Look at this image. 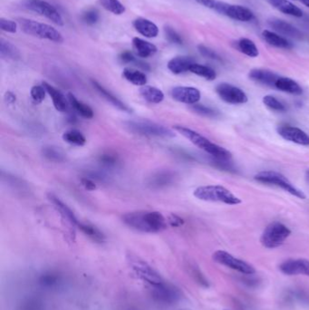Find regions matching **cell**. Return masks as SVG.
<instances>
[{
    "label": "cell",
    "instance_id": "cell-1",
    "mask_svg": "<svg viewBox=\"0 0 309 310\" xmlns=\"http://www.w3.org/2000/svg\"><path fill=\"white\" fill-rule=\"evenodd\" d=\"M123 223L130 228L141 232H160L167 228V221L158 211L129 212L123 217Z\"/></svg>",
    "mask_w": 309,
    "mask_h": 310
},
{
    "label": "cell",
    "instance_id": "cell-2",
    "mask_svg": "<svg viewBox=\"0 0 309 310\" xmlns=\"http://www.w3.org/2000/svg\"><path fill=\"white\" fill-rule=\"evenodd\" d=\"M174 130L176 132H178L180 135L184 136L191 142H193L194 145H196L199 149L203 150L204 152L209 153L214 158L230 160L232 157L231 152L227 151V149L210 141L203 135L198 134L192 129L188 128L185 126H181V125H175Z\"/></svg>",
    "mask_w": 309,
    "mask_h": 310
},
{
    "label": "cell",
    "instance_id": "cell-3",
    "mask_svg": "<svg viewBox=\"0 0 309 310\" xmlns=\"http://www.w3.org/2000/svg\"><path fill=\"white\" fill-rule=\"evenodd\" d=\"M193 195L197 199L210 202H222L227 205H238L242 202L239 197L221 185L200 186L194 191Z\"/></svg>",
    "mask_w": 309,
    "mask_h": 310
},
{
    "label": "cell",
    "instance_id": "cell-4",
    "mask_svg": "<svg viewBox=\"0 0 309 310\" xmlns=\"http://www.w3.org/2000/svg\"><path fill=\"white\" fill-rule=\"evenodd\" d=\"M18 21L21 29L23 30L24 33L27 35H32L41 39H47L56 43H62L64 41L61 33L50 25L39 23L35 20L27 18H19Z\"/></svg>",
    "mask_w": 309,
    "mask_h": 310
},
{
    "label": "cell",
    "instance_id": "cell-5",
    "mask_svg": "<svg viewBox=\"0 0 309 310\" xmlns=\"http://www.w3.org/2000/svg\"><path fill=\"white\" fill-rule=\"evenodd\" d=\"M254 179L257 182H260V183L281 188L282 190H284L286 193H290L291 195L297 197L298 199H306V195L304 194L302 191H300L299 189L296 187L286 178V176L281 174L278 171H274V170L260 171V172H258L257 174L255 175Z\"/></svg>",
    "mask_w": 309,
    "mask_h": 310
},
{
    "label": "cell",
    "instance_id": "cell-6",
    "mask_svg": "<svg viewBox=\"0 0 309 310\" xmlns=\"http://www.w3.org/2000/svg\"><path fill=\"white\" fill-rule=\"evenodd\" d=\"M125 127L136 135L152 136L159 138H173L175 134L164 125L153 123L148 120L129 121L125 123Z\"/></svg>",
    "mask_w": 309,
    "mask_h": 310
},
{
    "label": "cell",
    "instance_id": "cell-7",
    "mask_svg": "<svg viewBox=\"0 0 309 310\" xmlns=\"http://www.w3.org/2000/svg\"><path fill=\"white\" fill-rule=\"evenodd\" d=\"M290 235L291 230L285 224L275 222L270 223L264 229L260 237V242L262 246L267 249H276L281 246Z\"/></svg>",
    "mask_w": 309,
    "mask_h": 310
},
{
    "label": "cell",
    "instance_id": "cell-8",
    "mask_svg": "<svg viewBox=\"0 0 309 310\" xmlns=\"http://www.w3.org/2000/svg\"><path fill=\"white\" fill-rule=\"evenodd\" d=\"M128 262L135 274L151 285V287H159L166 282L155 269L140 257L131 255L128 257Z\"/></svg>",
    "mask_w": 309,
    "mask_h": 310
},
{
    "label": "cell",
    "instance_id": "cell-9",
    "mask_svg": "<svg viewBox=\"0 0 309 310\" xmlns=\"http://www.w3.org/2000/svg\"><path fill=\"white\" fill-rule=\"evenodd\" d=\"M212 259L214 262L225 266L228 269H233L241 274L252 275L256 273L255 268L244 260L234 257L230 253L225 251H217L212 255Z\"/></svg>",
    "mask_w": 309,
    "mask_h": 310
},
{
    "label": "cell",
    "instance_id": "cell-10",
    "mask_svg": "<svg viewBox=\"0 0 309 310\" xmlns=\"http://www.w3.org/2000/svg\"><path fill=\"white\" fill-rule=\"evenodd\" d=\"M25 7L31 11L35 12L43 17H46L53 23L58 26H64V20L62 16L59 14L56 8L49 3L43 0H27L25 3Z\"/></svg>",
    "mask_w": 309,
    "mask_h": 310
},
{
    "label": "cell",
    "instance_id": "cell-11",
    "mask_svg": "<svg viewBox=\"0 0 309 310\" xmlns=\"http://www.w3.org/2000/svg\"><path fill=\"white\" fill-rule=\"evenodd\" d=\"M216 93L222 101L229 105H244L249 100L243 90L227 83L218 85Z\"/></svg>",
    "mask_w": 309,
    "mask_h": 310
},
{
    "label": "cell",
    "instance_id": "cell-12",
    "mask_svg": "<svg viewBox=\"0 0 309 310\" xmlns=\"http://www.w3.org/2000/svg\"><path fill=\"white\" fill-rule=\"evenodd\" d=\"M279 269L284 275L309 277V260L307 258H289L280 264Z\"/></svg>",
    "mask_w": 309,
    "mask_h": 310
},
{
    "label": "cell",
    "instance_id": "cell-13",
    "mask_svg": "<svg viewBox=\"0 0 309 310\" xmlns=\"http://www.w3.org/2000/svg\"><path fill=\"white\" fill-rule=\"evenodd\" d=\"M278 134L286 141L303 146H309V135L298 127L291 125H280Z\"/></svg>",
    "mask_w": 309,
    "mask_h": 310
},
{
    "label": "cell",
    "instance_id": "cell-14",
    "mask_svg": "<svg viewBox=\"0 0 309 310\" xmlns=\"http://www.w3.org/2000/svg\"><path fill=\"white\" fill-rule=\"evenodd\" d=\"M173 99L186 105H196L200 99V92L191 86H176L170 92Z\"/></svg>",
    "mask_w": 309,
    "mask_h": 310
},
{
    "label": "cell",
    "instance_id": "cell-15",
    "mask_svg": "<svg viewBox=\"0 0 309 310\" xmlns=\"http://www.w3.org/2000/svg\"><path fill=\"white\" fill-rule=\"evenodd\" d=\"M175 178V173L171 170H158L148 178L147 185L155 190L168 187L174 182Z\"/></svg>",
    "mask_w": 309,
    "mask_h": 310
},
{
    "label": "cell",
    "instance_id": "cell-16",
    "mask_svg": "<svg viewBox=\"0 0 309 310\" xmlns=\"http://www.w3.org/2000/svg\"><path fill=\"white\" fill-rule=\"evenodd\" d=\"M268 25L272 29L276 31V33H280L281 35L287 37H291L295 39H300L302 37V34L299 30L294 27L291 24L287 23L285 20L279 18H271L268 20Z\"/></svg>",
    "mask_w": 309,
    "mask_h": 310
},
{
    "label": "cell",
    "instance_id": "cell-17",
    "mask_svg": "<svg viewBox=\"0 0 309 310\" xmlns=\"http://www.w3.org/2000/svg\"><path fill=\"white\" fill-rule=\"evenodd\" d=\"M154 297L164 302H175L181 298V293L174 286L169 285L167 282H164L163 285L159 287H152Z\"/></svg>",
    "mask_w": 309,
    "mask_h": 310
},
{
    "label": "cell",
    "instance_id": "cell-18",
    "mask_svg": "<svg viewBox=\"0 0 309 310\" xmlns=\"http://www.w3.org/2000/svg\"><path fill=\"white\" fill-rule=\"evenodd\" d=\"M249 77L252 81L257 84L275 88V85L280 78V76L272 71L255 68L249 73Z\"/></svg>",
    "mask_w": 309,
    "mask_h": 310
},
{
    "label": "cell",
    "instance_id": "cell-19",
    "mask_svg": "<svg viewBox=\"0 0 309 310\" xmlns=\"http://www.w3.org/2000/svg\"><path fill=\"white\" fill-rule=\"evenodd\" d=\"M227 18H231L240 22H250L254 18V14L250 8L239 5H232L227 3L224 15Z\"/></svg>",
    "mask_w": 309,
    "mask_h": 310
},
{
    "label": "cell",
    "instance_id": "cell-20",
    "mask_svg": "<svg viewBox=\"0 0 309 310\" xmlns=\"http://www.w3.org/2000/svg\"><path fill=\"white\" fill-rule=\"evenodd\" d=\"M135 30L147 38H154L159 34V28L155 24L146 18H136L134 21Z\"/></svg>",
    "mask_w": 309,
    "mask_h": 310
},
{
    "label": "cell",
    "instance_id": "cell-21",
    "mask_svg": "<svg viewBox=\"0 0 309 310\" xmlns=\"http://www.w3.org/2000/svg\"><path fill=\"white\" fill-rule=\"evenodd\" d=\"M194 60L190 56H176L170 59L167 64L168 69L174 75H181L190 71L191 66L194 64Z\"/></svg>",
    "mask_w": 309,
    "mask_h": 310
},
{
    "label": "cell",
    "instance_id": "cell-22",
    "mask_svg": "<svg viewBox=\"0 0 309 310\" xmlns=\"http://www.w3.org/2000/svg\"><path fill=\"white\" fill-rule=\"evenodd\" d=\"M43 86L46 89L47 94L50 95L55 108L57 111L62 112V113L66 111L68 108V104L64 94H62L56 88L54 87L47 82L43 83Z\"/></svg>",
    "mask_w": 309,
    "mask_h": 310
},
{
    "label": "cell",
    "instance_id": "cell-23",
    "mask_svg": "<svg viewBox=\"0 0 309 310\" xmlns=\"http://www.w3.org/2000/svg\"><path fill=\"white\" fill-rule=\"evenodd\" d=\"M262 36L264 40L272 47L282 49H291L293 47V44L286 37L273 31L264 30Z\"/></svg>",
    "mask_w": 309,
    "mask_h": 310
},
{
    "label": "cell",
    "instance_id": "cell-24",
    "mask_svg": "<svg viewBox=\"0 0 309 310\" xmlns=\"http://www.w3.org/2000/svg\"><path fill=\"white\" fill-rule=\"evenodd\" d=\"M134 52L136 56L141 58L150 57L157 52V47H155L152 43L145 41L139 37H134L133 40Z\"/></svg>",
    "mask_w": 309,
    "mask_h": 310
},
{
    "label": "cell",
    "instance_id": "cell-25",
    "mask_svg": "<svg viewBox=\"0 0 309 310\" xmlns=\"http://www.w3.org/2000/svg\"><path fill=\"white\" fill-rule=\"evenodd\" d=\"M48 198L50 199V201L53 204L55 205V207L57 209V211L61 213V215L64 217V219L70 223L73 226H78L79 222L76 219V215L74 214V212L71 211L70 208L67 205L64 204L62 200H60L59 198L56 196H55L54 194H48Z\"/></svg>",
    "mask_w": 309,
    "mask_h": 310
},
{
    "label": "cell",
    "instance_id": "cell-26",
    "mask_svg": "<svg viewBox=\"0 0 309 310\" xmlns=\"http://www.w3.org/2000/svg\"><path fill=\"white\" fill-rule=\"evenodd\" d=\"M275 88L287 94H295V95H300L303 94L302 87L295 80L288 77L280 76V78L276 82Z\"/></svg>",
    "mask_w": 309,
    "mask_h": 310
},
{
    "label": "cell",
    "instance_id": "cell-27",
    "mask_svg": "<svg viewBox=\"0 0 309 310\" xmlns=\"http://www.w3.org/2000/svg\"><path fill=\"white\" fill-rule=\"evenodd\" d=\"M92 84H93V87L96 89V91H97L105 100H107L110 104H112V106H115L117 109H119V110H121V111L123 112H127V113L131 112L128 106H126V105H124L121 100L118 99L116 96H115L114 94H112L110 91H108V90L105 89L103 85H101L99 83L96 82V81H93V80Z\"/></svg>",
    "mask_w": 309,
    "mask_h": 310
},
{
    "label": "cell",
    "instance_id": "cell-28",
    "mask_svg": "<svg viewBox=\"0 0 309 310\" xmlns=\"http://www.w3.org/2000/svg\"><path fill=\"white\" fill-rule=\"evenodd\" d=\"M269 1L278 10H280V12L286 15L292 16L295 18L303 17V11L301 10V8L294 5L288 0H269Z\"/></svg>",
    "mask_w": 309,
    "mask_h": 310
},
{
    "label": "cell",
    "instance_id": "cell-29",
    "mask_svg": "<svg viewBox=\"0 0 309 310\" xmlns=\"http://www.w3.org/2000/svg\"><path fill=\"white\" fill-rule=\"evenodd\" d=\"M140 94L150 104H160L164 99L163 91L151 85H143L140 89Z\"/></svg>",
    "mask_w": 309,
    "mask_h": 310
},
{
    "label": "cell",
    "instance_id": "cell-30",
    "mask_svg": "<svg viewBox=\"0 0 309 310\" xmlns=\"http://www.w3.org/2000/svg\"><path fill=\"white\" fill-rule=\"evenodd\" d=\"M67 96H68V101L71 106L78 114H80L82 117L85 119H92L93 117V109L90 106L76 99V96L73 94H68Z\"/></svg>",
    "mask_w": 309,
    "mask_h": 310
},
{
    "label": "cell",
    "instance_id": "cell-31",
    "mask_svg": "<svg viewBox=\"0 0 309 310\" xmlns=\"http://www.w3.org/2000/svg\"><path fill=\"white\" fill-rule=\"evenodd\" d=\"M78 228H80V230L82 231L84 234L86 235L91 240H93L95 242H99L102 243L105 240V236L104 233L100 230L99 228H96L95 226H93L90 223H79Z\"/></svg>",
    "mask_w": 309,
    "mask_h": 310
},
{
    "label": "cell",
    "instance_id": "cell-32",
    "mask_svg": "<svg viewBox=\"0 0 309 310\" xmlns=\"http://www.w3.org/2000/svg\"><path fill=\"white\" fill-rule=\"evenodd\" d=\"M237 48L239 52L244 54L249 57H257L259 55V51L256 44L249 38H240L237 42Z\"/></svg>",
    "mask_w": 309,
    "mask_h": 310
},
{
    "label": "cell",
    "instance_id": "cell-33",
    "mask_svg": "<svg viewBox=\"0 0 309 310\" xmlns=\"http://www.w3.org/2000/svg\"><path fill=\"white\" fill-rule=\"evenodd\" d=\"M123 76L128 82L135 85L143 86L147 83V77H146L145 74H143L142 72L139 70H135V69H132V68H125L123 70Z\"/></svg>",
    "mask_w": 309,
    "mask_h": 310
},
{
    "label": "cell",
    "instance_id": "cell-34",
    "mask_svg": "<svg viewBox=\"0 0 309 310\" xmlns=\"http://www.w3.org/2000/svg\"><path fill=\"white\" fill-rule=\"evenodd\" d=\"M42 154L48 161L54 163H62L65 160V153L59 147H43Z\"/></svg>",
    "mask_w": 309,
    "mask_h": 310
},
{
    "label": "cell",
    "instance_id": "cell-35",
    "mask_svg": "<svg viewBox=\"0 0 309 310\" xmlns=\"http://www.w3.org/2000/svg\"><path fill=\"white\" fill-rule=\"evenodd\" d=\"M190 72L200 77H203L206 80H209V81H213L216 79L217 77L216 72L214 69H212L210 66L197 64V63H194L191 66Z\"/></svg>",
    "mask_w": 309,
    "mask_h": 310
},
{
    "label": "cell",
    "instance_id": "cell-36",
    "mask_svg": "<svg viewBox=\"0 0 309 310\" xmlns=\"http://www.w3.org/2000/svg\"><path fill=\"white\" fill-rule=\"evenodd\" d=\"M0 54L3 58L17 60L20 57L18 48L13 46L10 42L6 41L3 38L0 40Z\"/></svg>",
    "mask_w": 309,
    "mask_h": 310
},
{
    "label": "cell",
    "instance_id": "cell-37",
    "mask_svg": "<svg viewBox=\"0 0 309 310\" xmlns=\"http://www.w3.org/2000/svg\"><path fill=\"white\" fill-rule=\"evenodd\" d=\"M63 140L70 144L77 145V146H83L86 142L84 135H83L81 132L76 131V130L66 131L63 135Z\"/></svg>",
    "mask_w": 309,
    "mask_h": 310
},
{
    "label": "cell",
    "instance_id": "cell-38",
    "mask_svg": "<svg viewBox=\"0 0 309 310\" xmlns=\"http://www.w3.org/2000/svg\"><path fill=\"white\" fill-rule=\"evenodd\" d=\"M99 2L105 9L114 15H122L125 12V6L119 0H99Z\"/></svg>",
    "mask_w": 309,
    "mask_h": 310
},
{
    "label": "cell",
    "instance_id": "cell-39",
    "mask_svg": "<svg viewBox=\"0 0 309 310\" xmlns=\"http://www.w3.org/2000/svg\"><path fill=\"white\" fill-rule=\"evenodd\" d=\"M262 101L263 104L272 111L282 113L286 110L285 105L282 102H280V100L277 99L273 95H266L263 97Z\"/></svg>",
    "mask_w": 309,
    "mask_h": 310
},
{
    "label": "cell",
    "instance_id": "cell-40",
    "mask_svg": "<svg viewBox=\"0 0 309 310\" xmlns=\"http://www.w3.org/2000/svg\"><path fill=\"white\" fill-rule=\"evenodd\" d=\"M196 2H198V4L204 6L207 8L212 9L214 11L218 12L219 14L224 15L225 8L227 6V3L222 2L220 0H195Z\"/></svg>",
    "mask_w": 309,
    "mask_h": 310
},
{
    "label": "cell",
    "instance_id": "cell-41",
    "mask_svg": "<svg viewBox=\"0 0 309 310\" xmlns=\"http://www.w3.org/2000/svg\"><path fill=\"white\" fill-rule=\"evenodd\" d=\"M191 274H192V277L194 279V281H196L198 285H200L201 287H210L209 281L206 279V277L200 271V269H198V267H196V266L191 267Z\"/></svg>",
    "mask_w": 309,
    "mask_h": 310
},
{
    "label": "cell",
    "instance_id": "cell-42",
    "mask_svg": "<svg viewBox=\"0 0 309 310\" xmlns=\"http://www.w3.org/2000/svg\"><path fill=\"white\" fill-rule=\"evenodd\" d=\"M46 93H47V91L43 85L42 86L41 85H35V86L31 88V91H30L31 97L35 104H41L45 99Z\"/></svg>",
    "mask_w": 309,
    "mask_h": 310
},
{
    "label": "cell",
    "instance_id": "cell-43",
    "mask_svg": "<svg viewBox=\"0 0 309 310\" xmlns=\"http://www.w3.org/2000/svg\"><path fill=\"white\" fill-rule=\"evenodd\" d=\"M193 111L195 113H197L200 115H203V116H207V117H216L218 115V113L215 110L211 109L210 107H207V106H202V105H193L192 107Z\"/></svg>",
    "mask_w": 309,
    "mask_h": 310
},
{
    "label": "cell",
    "instance_id": "cell-44",
    "mask_svg": "<svg viewBox=\"0 0 309 310\" xmlns=\"http://www.w3.org/2000/svg\"><path fill=\"white\" fill-rule=\"evenodd\" d=\"M82 19L86 25L93 26L99 20V13L96 9H88L83 14Z\"/></svg>",
    "mask_w": 309,
    "mask_h": 310
},
{
    "label": "cell",
    "instance_id": "cell-45",
    "mask_svg": "<svg viewBox=\"0 0 309 310\" xmlns=\"http://www.w3.org/2000/svg\"><path fill=\"white\" fill-rule=\"evenodd\" d=\"M0 28L7 33L15 34L18 31V24L13 20L0 18Z\"/></svg>",
    "mask_w": 309,
    "mask_h": 310
},
{
    "label": "cell",
    "instance_id": "cell-46",
    "mask_svg": "<svg viewBox=\"0 0 309 310\" xmlns=\"http://www.w3.org/2000/svg\"><path fill=\"white\" fill-rule=\"evenodd\" d=\"M164 32H165L166 38H167L170 43L177 44V45H181V44H182V39H181V35H179L172 28H170V27H165Z\"/></svg>",
    "mask_w": 309,
    "mask_h": 310
},
{
    "label": "cell",
    "instance_id": "cell-47",
    "mask_svg": "<svg viewBox=\"0 0 309 310\" xmlns=\"http://www.w3.org/2000/svg\"><path fill=\"white\" fill-rule=\"evenodd\" d=\"M198 52L201 54L203 56L207 57V58L213 59V60H218V61H221V57L218 54L210 49L209 47H205V46H198Z\"/></svg>",
    "mask_w": 309,
    "mask_h": 310
},
{
    "label": "cell",
    "instance_id": "cell-48",
    "mask_svg": "<svg viewBox=\"0 0 309 310\" xmlns=\"http://www.w3.org/2000/svg\"><path fill=\"white\" fill-rule=\"evenodd\" d=\"M99 162L101 164L107 166V167H111V166L116 165L118 160H117L116 156H114L112 154L105 153V154L100 156Z\"/></svg>",
    "mask_w": 309,
    "mask_h": 310
},
{
    "label": "cell",
    "instance_id": "cell-49",
    "mask_svg": "<svg viewBox=\"0 0 309 310\" xmlns=\"http://www.w3.org/2000/svg\"><path fill=\"white\" fill-rule=\"evenodd\" d=\"M120 59L123 61V63H134V64H137L138 61H139V60L136 59V57H134V56L133 54L131 53V52H129V51L123 52V53L120 56Z\"/></svg>",
    "mask_w": 309,
    "mask_h": 310
},
{
    "label": "cell",
    "instance_id": "cell-50",
    "mask_svg": "<svg viewBox=\"0 0 309 310\" xmlns=\"http://www.w3.org/2000/svg\"><path fill=\"white\" fill-rule=\"evenodd\" d=\"M81 183H82L83 186L84 187V189H86L87 191H94L96 190V184L95 182H93V180L87 178V177H84L81 179Z\"/></svg>",
    "mask_w": 309,
    "mask_h": 310
},
{
    "label": "cell",
    "instance_id": "cell-51",
    "mask_svg": "<svg viewBox=\"0 0 309 310\" xmlns=\"http://www.w3.org/2000/svg\"><path fill=\"white\" fill-rule=\"evenodd\" d=\"M168 223L170 224V226L172 227H181V225H183V220L180 218L179 216H177L175 214H170L168 219Z\"/></svg>",
    "mask_w": 309,
    "mask_h": 310
},
{
    "label": "cell",
    "instance_id": "cell-52",
    "mask_svg": "<svg viewBox=\"0 0 309 310\" xmlns=\"http://www.w3.org/2000/svg\"><path fill=\"white\" fill-rule=\"evenodd\" d=\"M5 101H6V104L12 105L16 102V95L12 94L11 92H7L5 94Z\"/></svg>",
    "mask_w": 309,
    "mask_h": 310
},
{
    "label": "cell",
    "instance_id": "cell-53",
    "mask_svg": "<svg viewBox=\"0 0 309 310\" xmlns=\"http://www.w3.org/2000/svg\"><path fill=\"white\" fill-rule=\"evenodd\" d=\"M300 1L303 3L305 6H307L308 7H309V0H300Z\"/></svg>",
    "mask_w": 309,
    "mask_h": 310
},
{
    "label": "cell",
    "instance_id": "cell-54",
    "mask_svg": "<svg viewBox=\"0 0 309 310\" xmlns=\"http://www.w3.org/2000/svg\"><path fill=\"white\" fill-rule=\"evenodd\" d=\"M307 177H308V179L309 180V170H308V171H307Z\"/></svg>",
    "mask_w": 309,
    "mask_h": 310
},
{
    "label": "cell",
    "instance_id": "cell-55",
    "mask_svg": "<svg viewBox=\"0 0 309 310\" xmlns=\"http://www.w3.org/2000/svg\"></svg>",
    "mask_w": 309,
    "mask_h": 310
}]
</instances>
